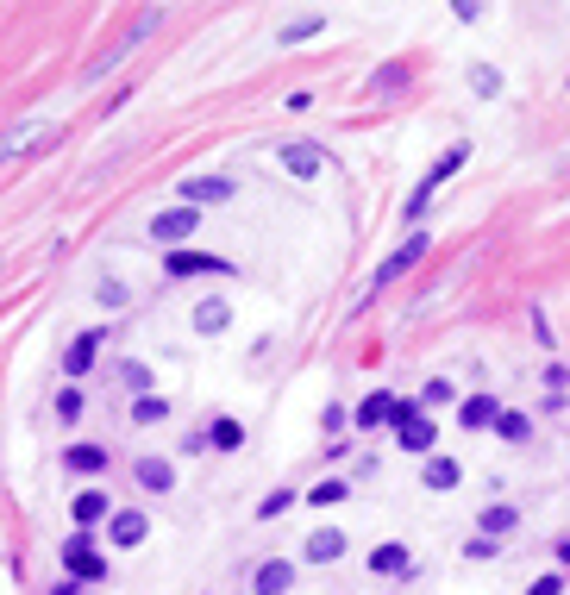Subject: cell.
<instances>
[{
    "mask_svg": "<svg viewBox=\"0 0 570 595\" xmlns=\"http://www.w3.org/2000/svg\"><path fill=\"white\" fill-rule=\"evenodd\" d=\"M345 545H351V539H345L339 527H320V533H307V539H301V564H339V558H345Z\"/></svg>",
    "mask_w": 570,
    "mask_h": 595,
    "instance_id": "obj_16",
    "label": "cell"
},
{
    "mask_svg": "<svg viewBox=\"0 0 570 595\" xmlns=\"http://www.w3.org/2000/svg\"><path fill=\"white\" fill-rule=\"evenodd\" d=\"M495 414H502V401H495V395H464V401H458V426H464V433L495 426Z\"/></svg>",
    "mask_w": 570,
    "mask_h": 595,
    "instance_id": "obj_19",
    "label": "cell"
},
{
    "mask_svg": "<svg viewBox=\"0 0 570 595\" xmlns=\"http://www.w3.org/2000/svg\"><path fill=\"white\" fill-rule=\"evenodd\" d=\"M57 564H63V577H76L82 589L88 583H107V552L94 545V533H69L57 545Z\"/></svg>",
    "mask_w": 570,
    "mask_h": 595,
    "instance_id": "obj_1",
    "label": "cell"
},
{
    "mask_svg": "<svg viewBox=\"0 0 570 595\" xmlns=\"http://www.w3.org/2000/svg\"><path fill=\"white\" fill-rule=\"evenodd\" d=\"M157 420H170V401L151 389V395H138V401H132V426H157Z\"/></svg>",
    "mask_w": 570,
    "mask_h": 595,
    "instance_id": "obj_25",
    "label": "cell"
},
{
    "mask_svg": "<svg viewBox=\"0 0 570 595\" xmlns=\"http://www.w3.org/2000/svg\"><path fill=\"white\" fill-rule=\"evenodd\" d=\"M395 445H401V451H414V458H433L439 426L426 420V414H408V420H395Z\"/></svg>",
    "mask_w": 570,
    "mask_h": 595,
    "instance_id": "obj_12",
    "label": "cell"
},
{
    "mask_svg": "<svg viewBox=\"0 0 570 595\" xmlns=\"http://www.w3.org/2000/svg\"><path fill=\"white\" fill-rule=\"evenodd\" d=\"M44 145H57V126L51 119H38V126H19L7 145H0V163H19V157H38Z\"/></svg>",
    "mask_w": 570,
    "mask_h": 595,
    "instance_id": "obj_9",
    "label": "cell"
},
{
    "mask_svg": "<svg viewBox=\"0 0 570 595\" xmlns=\"http://www.w3.org/2000/svg\"><path fill=\"white\" fill-rule=\"evenodd\" d=\"M201 439H207V451H239V445H245V426L232 420V414H220V420L201 426Z\"/></svg>",
    "mask_w": 570,
    "mask_h": 595,
    "instance_id": "obj_21",
    "label": "cell"
},
{
    "mask_svg": "<svg viewBox=\"0 0 570 595\" xmlns=\"http://www.w3.org/2000/svg\"><path fill=\"white\" fill-rule=\"evenodd\" d=\"M502 552H508V545H502V539H483V533H470V539H464V558H477V564H489V558H502Z\"/></svg>",
    "mask_w": 570,
    "mask_h": 595,
    "instance_id": "obj_31",
    "label": "cell"
},
{
    "mask_svg": "<svg viewBox=\"0 0 570 595\" xmlns=\"http://www.w3.org/2000/svg\"><path fill=\"white\" fill-rule=\"evenodd\" d=\"M145 539H151V514H145V508H113V514H107V545L138 552Z\"/></svg>",
    "mask_w": 570,
    "mask_h": 595,
    "instance_id": "obj_4",
    "label": "cell"
},
{
    "mask_svg": "<svg viewBox=\"0 0 570 595\" xmlns=\"http://www.w3.org/2000/svg\"><path fill=\"white\" fill-rule=\"evenodd\" d=\"M295 508V489H270L264 502H257V520H276V514H289Z\"/></svg>",
    "mask_w": 570,
    "mask_h": 595,
    "instance_id": "obj_34",
    "label": "cell"
},
{
    "mask_svg": "<svg viewBox=\"0 0 570 595\" xmlns=\"http://www.w3.org/2000/svg\"><path fill=\"white\" fill-rule=\"evenodd\" d=\"M470 94H477V101H495V94H502V69H495V63H470Z\"/></svg>",
    "mask_w": 570,
    "mask_h": 595,
    "instance_id": "obj_24",
    "label": "cell"
},
{
    "mask_svg": "<svg viewBox=\"0 0 570 595\" xmlns=\"http://www.w3.org/2000/svg\"><path fill=\"white\" fill-rule=\"evenodd\" d=\"M120 383H126L132 395H151V370H145V364H120Z\"/></svg>",
    "mask_w": 570,
    "mask_h": 595,
    "instance_id": "obj_35",
    "label": "cell"
},
{
    "mask_svg": "<svg viewBox=\"0 0 570 595\" xmlns=\"http://www.w3.org/2000/svg\"><path fill=\"white\" fill-rule=\"evenodd\" d=\"M489 433L502 439V445H527V439H533V420L520 414V408H502V414H495V426H489Z\"/></svg>",
    "mask_w": 570,
    "mask_h": 595,
    "instance_id": "obj_22",
    "label": "cell"
},
{
    "mask_svg": "<svg viewBox=\"0 0 570 595\" xmlns=\"http://www.w3.org/2000/svg\"><path fill=\"white\" fill-rule=\"evenodd\" d=\"M57 420H63V426H76V420H82V389H76V383H63V389H57Z\"/></svg>",
    "mask_w": 570,
    "mask_h": 595,
    "instance_id": "obj_30",
    "label": "cell"
},
{
    "mask_svg": "<svg viewBox=\"0 0 570 595\" xmlns=\"http://www.w3.org/2000/svg\"><path fill=\"white\" fill-rule=\"evenodd\" d=\"M464 163H470V145H451V151H445V157L433 163V170H426V182H433V188H439V182H451V176H458V170H464Z\"/></svg>",
    "mask_w": 570,
    "mask_h": 595,
    "instance_id": "obj_27",
    "label": "cell"
},
{
    "mask_svg": "<svg viewBox=\"0 0 570 595\" xmlns=\"http://www.w3.org/2000/svg\"><path fill=\"white\" fill-rule=\"evenodd\" d=\"M320 426H326V433H339V426H345V401H332V408L320 414Z\"/></svg>",
    "mask_w": 570,
    "mask_h": 595,
    "instance_id": "obj_38",
    "label": "cell"
},
{
    "mask_svg": "<svg viewBox=\"0 0 570 595\" xmlns=\"http://www.w3.org/2000/svg\"><path fill=\"white\" fill-rule=\"evenodd\" d=\"M195 232H201V213L195 207H157L151 213V238H157V245H170V251H182Z\"/></svg>",
    "mask_w": 570,
    "mask_h": 595,
    "instance_id": "obj_2",
    "label": "cell"
},
{
    "mask_svg": "<svg viewBox=\"0 0 570 595\" xmlns=\"http://www.w3.org/2000/svg\"><path fill=\"white\" fill-rule=\"evenodd\" d=\"M389 408H395V395H364L351 420H358V433H376V426H389Z\"/></svg>",
    "mask_w": 570,
    "mask_h": 595,
    "instance_id": "obj_23",
    "label": "cell"
},
{
    "mask_svg": "<svg viewBox=\"0 0 570 595\" xmlns=\"http://www.w3.org/2000/svg\"><path fill=\"white\" fill-rule=\"evenodd\" d=\"M558 564H564V570H570V533H564V539H558Z\"/></svg>",
    "mask_w": 570,
    "mask_h": 595,
    "instance_id": "obj_40",
    "label": "cell"
},
{
    "mask_svg": "<svg viewBox=\"0 0 570 595\" xmlns=\"http://www.w3.org/2000/svg\"><path fill=\"white\" fill-rule=\"evenodd\" d=\"M63 470L69 476H107L113 470V451L94 445V439H76V445H63Z\"/></svg>",
    "mask_w": 570,
    "mask_h": 595,
    "instance_id": "obj_8",
    "label": "cell"
},
{
    "mask_svg": "<svg viewBox=\"0 0 570 595\" xmlns=\"http://www.w3.org/2000/svg\"><path fill=\"white\" fill-rule=\"evenodd\" d=\"M458 483H464V464H458V458H445V451H433V458H420V489L451 495Z\"/></svg>",
    "mask_w": 570,
    "mask_h": 595,
    "instance_id": "obj_13",
    "label": "cell"
},
{
    "mask_svg": "<svg viewBox=\"0 0 570 595\" xmlns=\"http://www.w3.org/2000/svg\"><path fill=\"white\" fill-rule=\"evenodd\" d=\"M51 595H82V583H76V577H57V583H51Z\"/></svg>",
    "mask_w": 570,
    "mask_h": 595,
    "instance_id": "obj_39",
    "label": "cell"
},
{
    "mask_svg": "<svg viewBox=\"0 0 570 595\" xmlns=\"http://www.w3.org/2000/svg\"><path fill=\"white\" fill-rule=\"evenodd\" d=\"M527 595H564V570H552V577H533Z\"/></svg>",
    "mask_w": 570,
    "mask_h": 595,
    "instance_id": "obj_37",
    "label": "cell"
},
{
    "mask_svg": "<svg viewBox=\"0 0 570 595\" xmlns=\"http://www.w3.org/2000/svg\"><path fill=\"white\" fill-rule=\"evenodd\" d=\"M414 401H420V414H426V408H451V401H458V389H451L445 376H433V383H426V389H420Z\"/></svg>",
    "mask_w": 570,
    "mask_h": 595,
    "instance_id": "obj_29",
    "label": "cell"
},
{
    "mask_svg": "<svg viewBox=\"0 0 570 595\" xmlns=\"http://www.w3.org/2000/svg\"><path fill=\"white\" fill-rule=\"evenodd\" d=\"M314 32H326V13H307V19H289V26L276 32V44H307Z\"/></svg>",
    "mask_w": 570,
    "mask_h": 595,
    "instance_id": "obj_26",
    "label": "cell"
},
{
    "mask_svg": "<svg viewBox=\"0 0 570 595\" xmlns=\"http://www.w3.org/2000/svg\"><path fill=\"white\" fill-rule=\"evenodd\" d=\"M295 589V558H264L251 570V595H289Z\"/></svg>",
    "mask_w": 570,
    "mask_h": 595,
    "instance_id": "obj_15",
    "label": "cell"
},
{
    "mask_svg": "<svg viewBox=\"0 0 570 595\" xmlns=\"http://www.w3.org/2000/svg\"><path fill=\"white\" fill-rule=\"evenodd\" d=\"M401 82H408V69H401V63H389V69H376V94H389V88H401Z\"/></svg>",
    "mask_w": 570,
    "mask_h": 595,
    "instance_id": "obj_36",
    "label": "cell"
},
{
    "mask_svg": "<svg viewBox=\"0 0 570 595\" xmlns=\"http://www.w3.org/2000/svg\"><path fill=\"white\" fill-rule=\"evenodd\" d=\"M514 527H520V508H514V502H489V508L477 514V533H483V539H508Z\"/></svg>",
    "mask_w": 570,
    "mask_h": 595,
    "instance_id": "obj_20",
    "label": "cell"
},
{
    "mask_svg": "<svg viewBox=\"0 0 570 595\" xmlns=\"http://www.w3.org/2000/svg\"><path fill=\"white\" fill-rule=\"evenodd\" d=\"M276 157H282V170L301 176V182H314V176L326 170V151H320V145H307V138H282Z\"/></svg>",
    "mask_w": 570,
    "mask_h": 595,
    "instance_id": "obj_6",
    "label": "cell"
},
{
    "mask_svg": "<svg viewBox=\"0 0 570 595\" xmlns=\"http://www.w3.org/2000/svg\"><path fill=\"white\" fill-rule=\"evenodd\" d=\"M94 301H101V307H113V314H120V307H126L132 295H126V282H120V276H101V289H94Z\"/></svg>",
    "mask_w": 570,
    "mask_h": 595,
    "instance_id": "obj_33",
    "label": "cell"
},
{
    "mask_svg": "<svg viewBox=\"0 0 570 595\" xmlns=\"http://www.w3.org/2000/svg\"><path fill=\"white\" fill-rule=\"evenodd\" d=\"M163 276L170 282H182V276H232V264L226 257H213V251H163Z\"/></svg>",
    "mask_w": 570,
    "mask_h": 595,
    "instance_id": "obj_3",
    "label": "cell"
},
{
    "mask_svg": "<svg viewBox=\"0 0 570 595\" xmlns=\"http://www.w3.org/2000/svg\"><path fill=\"white\" fill-rule=\"evenodd\" d=\"M433 195H439V188H433V182H420L414 195H408V207H401V220H408V226H420V213L433 207Z\"/></svg>",
    "mask_w": 570,
    "mask_h": 595,
    "instance_id": "obj_32",
    "label": "cell"
},
{
    "mask_svg": "<svg viewBox=\"0 0 570 595\" xmlns=\"http://www.w3.org/2000/svg\"><path fill=\"white\" fill-rule=\"evenodd\" d=\"M188 326H195L201 339H220V332L232 326V301H226V295H201L195 314H188Z\"/></svg>",
    "mask_w": 570,
    "mask_h": 595,
    "instance_id": "obj_14",
    "label": "cell"
},
{
    "mask_svg": "<svg viewBox=\"0 0 570 595\" xmlns=\"http://www.w3.org/2000/svg\"><path fill=\"white\" fill-rule=\"evenodd\" d=\"M107 514H113L107 489H76V495H69V520H76V533H94V527H107Z\"/></svg>",
    "mask_w": 570,
    "mask_h": 595,
    "instance_id": "obj_10",
    "label": "cell"
},
{
    "mask_svg": "<svg viewBox=\"0 0 570 595\" xmlns=\"http://www.w3.org/2000/svg\"><path fill=\"white\" fill-rule=\"evenodd\" d=\"M426 245H433L426 232H408V245H401V251H389L383 264H376V282H370V289H389V282H401V276H408V270L420 264V257H426Z\"/></svg>",
    "mask_w": 570,
    "mask_h": 595,
    "instance_id": "obj_5",
    "label": "cell"
},
{
    "mask_svg": "<svg viewBox=\"0 0 570 595\" xmlns=\"http://www.w3.org/2000/svg\"><path fill=\"white\" fill-rule=\"evenodd\" d=\"M176 195H182V207H220V201H232V176H188L182 188H176Z\"/></svg>",
    "mask_w": 570,
    "mask_h": 595,
    "instance_id": "obj_11",
    "label": "cell"
},
{
    "mask_svg": "<svg viewBox=\"0 0 570 595\" xmlns=\"http://www.w3.org/2000/svg\"><path fill=\"white\" fill-rule=\"evenodd\" d=\"M370 570H376V577H414V552L401 539H389V545L370 552Z\"/></svg>",
    "mask_w": 570,
    "mask_h": 595,
    "instance_id": "obj_18",
    "label": "cell"
},
{
    "mask_svg": "<svg viewBox=\"0 0 570 595\" xmlns=\"http://www.w3.org/2000/svg\"><path fill=\"white\" fill-rule=\"evenodd\" d=\"M132 476H138V489H145V495H170L176 489V464L170 458H138Z\"/></svg>",
    "mask_w": 570,
    "mask_h": 595,
    "instance_id": "obj_17",
    "label": "cell"
},
{
    "mask_svg": "<svg viewBox=\"0 0 570 595\" xmlns=\"http://www.w3.org/2000/svg\"><path fill=\"white\" fill-rule=\"evenodd\" d=\"M345 495H351V483H345V476H326V483H314V489H307V502H314V508H339Z\"/></svg>",
    "mask_w": 570,
    "mask_h": 595,
    "instance_id": "obj_28",
    "label": "cell"
},
{
    "mask_svg": "<svg viewBox=\"0 0 570 595\" xmlns=\"http://www.w3.org/2000/svg\"><path fill=\"white\" fill-rule=\"evenodd\" d=\"M101 345H107V332H76V339L63 345V376H69V383L101 364Z\"/></svg>",
    "mask_w": 570,
    "mask_h": 595,
    "instance_id": "obj_7",
    "label": "cell"
}]
</instances>
